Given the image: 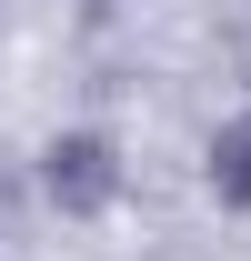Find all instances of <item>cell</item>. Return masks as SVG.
<instances>
[{
    "label": "cell",
    "mask_w": 251,
    "mask_h": 261,
    "mask_svg": "<svg viewBox=\"0 0 251 261\" xmlns=\"http://www.w3.org/2000/svg\"><path fill=\"white\" fill-rule=\"evenodd\" d=\"M40 181L61 211H111L121 201V151L101 141V130H61L51 151H40Z\"/></svg>",
    "instance_id": "6da1fadb"
},
{
    "label": "cell",
    "mask_w": 251,
    "mask_h": 261,
    "mask_svg": "<svg viewBox=\"0 0 251 261\" xmlns=\"http://www.w3.org/2000/svg\"><path fill=\"white\" fill-rule=\"evenodd\" d=\"M201 171H211V201H221V211H251V111H231V121L211 130Z\"/></svg>",
    "instance_id": "7a4b0ae2"
}]
</instances>
